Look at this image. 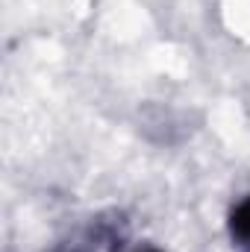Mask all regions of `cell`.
I'll list each match as a JSON object with an SVG mask.
<instances>
[{
	"instance_id": "obj_1",
	"label": "cell",
	"mask_w": 250,
	"mask_h": 252,
	"mask_svg": "<svg viewBox=\"0 0 250 252\" xmlns=\"http://www.w3.org/2000/svg\"><path fill=\"white\" fill-rule=\"evenodd\" d=\"M233 235L242 241V247H250V199L233 211Z\"/></svg>"
}]
</instances>
